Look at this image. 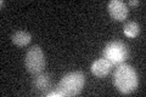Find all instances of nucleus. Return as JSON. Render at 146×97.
<instances>
[{"label": "nucleus", "mask_w": 146, "mask_h": 97, "mask_svg": "<svg viewBox=\"0 0 146 97\" xmlns=\"http://www.w3.org/2000/svg\"><path fill=\"white\" fill-rule=\"evenodd\" d=\"M102 57L108 59L112 63V66L113 64H122V62H124L129 57V50L124 43L115 40L105 46Z\"/></svg>", "instance_id": "obj_4"}, {"label": "nucleus", "mask_w": 146, "mask_h": 97, "mask_svg": "<svg viewBox=\"0 0 146 97\" xmlns=\"http://www.w3.org/2000/svg\"><path fill=\"white\" fill-rule=\"evenodd\" d=\"M129 5H139L140 1H138V0H129Z\"/></svg>", "instance_id": "obj_10"}, {"label": "nucleus", "mask_w": 146, "mask_h": 97, "mask_svg": "<svg viewBox=\"0 0 146 97\" xmlns=\"http://www.w3.org/2000/svg\"><path fill=\"white\" fill-rule=\"evenodd\" d=\"M107 10L110 17L116 22H124L129 15V9L124 1L121 0H111L107 4Z\"/></svg>", "instance_id": "obj_5"}, {"label": "nucleus", "mask_w": 146, "mask_h": 97, "mask_svg": "<svg viewBox=\"0 0 146 97\" xmlns=\"http://www.w3.org/2000/svg\"><path fill=\"white\" fill-rule=\"evenodd\" d=\"M33 87L36 91L44 92L46 94V91L49 89H51V78L48 73H39V74H35L34 79H33Z\"/></svg>", "instance_id": "obj_7"}, {"label": "nucleus", "mask_w": 146, "mask_h": 97, "mask_svg": "<svg viewBox=\"0 0 146 97\" xmlns=\"http://www.w3.org/2000/svg\"><path fill=\"white\" fill-rule=\"evenodd\" d=\"M25 66L27 72L33 75L39 74L44 71L46 66V59H45L44 51L39 45H33L28 49L25 58Z\"/></svg>", "instance_id": "obj_3"}, {"label": "nucleus", "mask_w": 146, "mask_h": 97, "mask_svg": "<svg viewBox=\"0 0 146 97\" xmlns=\"http://www.w3.org/2000/svg\"><path fill=\"white\" fill-rule=\"evenodd\" d=\"M123 32H124V35L128 38H136L140 34V26L136 22H128L123 27Z\"/></svg>", "instance_id": "obj_9"}, {"label": "nucleus", "mask_w": 146, "mask_h": 97, "mask_svg": "<svg viewBox=\"0 0 146 97\" xmlns=\"http://www.w3.org/2000/svg\"><path fill=\"white\" fill-rule=\"evenodd\" d=\"M85 85V75L82 72H71L68 74L63 75L61 80L58 81L56 90L52 92H49L46 96H65L72 97L79 95L83 87Z\"/></svg>", "instance_id": "obj_1"}, {"label": "nucleus", "mask_w": 146, "mask_h": 97, "mask_svg": "<svg viewBox=\"0 0 146 97\" xmlns=\"http://www.w3.org/2000/svg\"><path fill=\"white\" fill-rule=\"evenodd\" d=\"M90 71L93 73V75H95L96 78H105L106 75H108L112 71V63L106 58H99L96 61H94L91 63Z\"/></svg>", "instance_id": "obj_6"}, {"label": "nucleus", "mask_w": 146, "mask_h": 97, "mask_svg": "<svg viewBox=\"0 0 146 97\" xmlns=\"http://www.w3.org/2000/svg\"><path fill=\"white\" fill-rule=\"evenodd\" d=\"M113 84L121 94H131L136 90L139 84L136 71L129 64H119L113 74Z\"/></svg>", "instance_id": "obj_2"}, {"label": "nucleus", "mask_w": 146, "mask_h": 97, "mask_svg": "<svg viewBox=\"0 0 146 97\" xmlns=\"http://www.w3.org/2000/svg\"><path fill=\"white\" fill-rule=\"evenodd\" d=\"M32 40V35L28 32L25 30H17L11 35V41L13 45L18 46V48H23V46L28 45Z\"/></svg>", "instance_id": "obj_8"}]
</instances>
